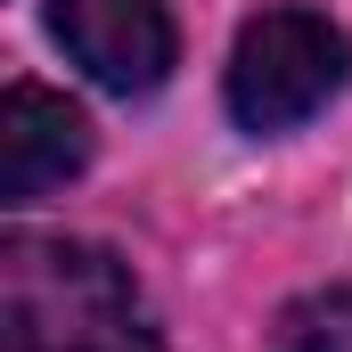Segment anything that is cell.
Segmentation results:
<instances>
[{
    "mask_svg": "<svg viewBox=\"0 0 352 352\" xmlns=\"http://www.w3.org/2000/svg\"><path fill=\"white\" fill-rule=\"evenodd\" d=\"M270 352H352V287H311L270 320Z\"/></svg>",
    "mask_w": 352,
    "mask_h": 352,
    "instance_id": "5",
    "label": "cell"
},
{
    "mask_svg": "<svg viewBox=\"0 0 352 352\" xmlns=\"http://www.w3.org/2000/svg\"><path fill=\"white\" fill-rule=\"evenodd\" d=\"M58 50L115 98H148L180 66V25L173 0H50Z\"/></svg>",
    "mask_w": 352,
    "mask_h": 352,
    "instance_id": "3",
    "label": "cell"
},
{
    "mask_svg": "<svg viewBox=\"0 0 352 352\" xmlns=\"http://www.w3.org/2000/svg\"><path fill=\"white\" fill-rule=\"evenodd\" d=\"M352 74V41L328 8H263L238 25V50L221 66V98H230V123L238 131H295L311 123Z\"/></svg>",
    "mask_w": 352,
    "mask_h": 352,
    "instance_id": "2",
    "label": "cell"
},
{
    "mask_svg": "<svg viewBox=\"0 0 352 352\" xmlns=\"http://www.w3.org/2000/svg\"><path fill=\"white\" fill-rule=\"evenodd\" d=\"M90 115L66 90L8 82L0 90V205H33L58 180H74L90 164Z\"/></svg>",
    "mask_w": 352,
    "mask_h": 352,
    "instance_id": "4",
    "label": "cell"
},
{
    "mask_svg": "<svg viewBox=\"0 0 352 352\" xmlns=\"http://www.w3.org/2000/svg\"><path fill=\"white\" fill-rule=\"evenodd\" d=\"M0 352H164V328L123 254L66 230H8Z\"/></svg>",
    "mask_w": 352,
    "mask_h": 352,
    "instance_id": "1",
    "label": "cell"
}]
</instances>
